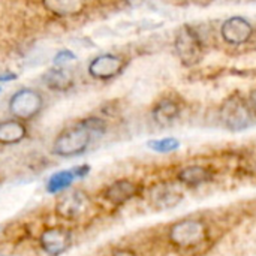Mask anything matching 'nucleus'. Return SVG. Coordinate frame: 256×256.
Returning a JSON list of instances; mask_svg holds the SVG:
<instances>
[{
	"label": "nucleus",
	"mask_w": 256,
	"mask_h": 256,
	"mask_svg": "<svg viewBox=\"0 0 256 256\" xmlns=\"http://www.w3.org/2000/svg\"><path fill=\"white\" fill-rule=\"evenodd\" d=\"M93 134L82 124L78 123L76 126L63 130L52 144V153L62 158H74L78 154H82L90 142H92Z\"/></svg>",
	"instance_id": "f257e3e1"
},
{
	"label": "nucleus",
	"mask_w": 256,
	"mask_h": 256,
	"mask_svg": "<svg viewBox=\"0 0 256 256\" xmlns=\"http://www.w3.org/2000/svg\"><path fill=\"white\" fill-rule=\"evenodd\" d=\"M220 120L231 132H242L252 123V111L249 102L238 94L230 96L220 106Z\"/></svg>",
	"instance_id": "f03ea898"
},
{
	"label": "nucleus",
	"mask_w": 256,
	"mask_h": 256,
	"mask_svg": "<svg viewBox=\"0 0 256 256\" xmlns=\"http://www.w3.org/2000/svg\"><path fill=\"white\" fill-rule=\"evenodd\" d=\"M44 106V98L36 88L24 87L12 94L9 99V112L15 120L28 122L34 118Z\"/></svg>",
	"instance_id": "7ed1b4c3"
},
{
	"label": "nucleus",
	"mask_w": 256,
	"mask_h": 256,
	"mask_svg": "<svg viewBox=\"0 0 256 256\" xmlns=\"http://www.w3.org/2000/svg\"><path fill=\"white\" fill-rule=\"evenodd\" d=\"M174 48H176L178 58L186 66L196 64L201 60L202 52H204V44H202L200 33L189 24L183 26L177 32Z\"/></svg>",
	"instance_id": "20e7f679"
},
{
	"label": "nucleus",
	"mask_w": 256,
	"mask_h": 256,
	"mask_svg": "<svg viewBox=\"0 0 256 256\" xmlns=\"http://www.w3.org/2000/svg\"><path fill=\"white\" fill-rule=\"evenodd\" d=\"M207 237L206 225L198 219H182L170 230V240L178 248H194Z\"/></svg>",
	"instance_id": "39448f33"
},
{
	"label": "nucleus",
	"mask_w": 256,
	"mask_h": 256,
	"mask_svg": "<svg viewBox=\"0 0 256 256\" xmlns=\"http://www.w3.org/2000/svg\"><path fill=\"white\" fill-rule=\"evenodd\" d=\"M126 66V62L123 57L112 54V52H104L96 56L88 63V74L96 80H111L117 76Z\"/></svg>",
	"instance_id": "423d86ee"
},
{
	"label": "nucleus",
	"mask_w": 256,
	"mask_h": 256,
	"mask_svg": "<svg viewBox=\"0 0 256 256\" xmlns=\"http://www.w3.org/2000/svg\"><path fill=\"white\" fill-rule=\"evenodd\" d=\"M39 244L50 256H60L72 246V234L60 226L48 228L40 234Z\"/></svg>",
	"instance_id": "0eeeda50"
},
{
	"label": "nucleus",
	"mask_w": 256,
	"mask_h": 256,
	"mask_svg": "<svg viewBox=\"0 0 256 256\" xmlns=\"http://www.w3.org/2000/svg\"><path fill=\"white\" fill-rule=\"evenodd\" d=\"M220 34L225 42L231 45H242L248 42L254 34V26L249 20L243 16H230L222 22Z\"/></svg>",
	"instance_id": "6e6552de"
},
{
	"label": "nucleus",
	"mask_w": 256,
	"mask_h": 256,
	"mask_svg": "<svg viewBox=\"0 0 256 256\" xmlns=\"http://www.w3.org/2000/svg\"><path fill=\"white\" fill-rule=\"evenodd\" d=\"M148 200L158 210H170L183 201V192L172 183H159L150 190Z\"/></svg>",
	"instance_id": "1a4fd4ad"
},
{
	"label": "nucleus",
	"mask_w": 256,
	"mask_h": 256,
	"mask_svg": "<svg viewBox=\"0 0 256 256\" xmlns=\"http://www.w3.org/2000/svg\"><path fill=\"white\" fill-rule=\"evenodd\" d=\"M87 204H88V200L84 192L72 190V192H66L62 195V198L57 202L56 212L58 216L64 219H74L86 210Z\"/></svg>",
	"instance_id": "9d476101"
},
{
	"label": "nucleus",
	"mask_w": 256,
	"mask_h": 256,
	"mask_svg": "<svg viewBox=\"0 0 256 256\" xmlns=\"http://www.w3.org/2000/svg\"><path fill=\"white\" fill-rule=\"evenodd\" d=\"M138 194V186L130 182V180H116L105 189V198L114 204V206H122L132 200Z\"/></svg>",
	"instance_id": "9b49d317"
},
{
	"label": "nucleus",
	"mask_w": 256,
	"mask_h": 256,
	"mask_svg": "<svg viewBox=\"0 0 256 256\" xmlns=\"http://www.w3.org/2000/svg\"><path fill=\"white\" fill-rule=\"evenodd\" d=\"M152 116H153V120L156 122V124H159L162 128L171 126L180 117V106L172 99H162L154 105Z\"/></svg>",
	"instance_id": "f8f14e48"
},
{
	"label": "nucleus",
	"mask_w": 256,
	"mask_h": 256,
	"mask_svg": "<svg viewBox=\"0 0 256 256\" xmlns=\"http://www.w3.org/2000/svg\"><path fill=\"white\" fill-rule=\"evenodd\" d=\"M27 135V128L22 122L9 118L0 122V144L12 146L21 142Z\"/></svg>",
	"instance_id": "ddd939ff"
},
{
	"label": "nucleus",
	"mask_w": 256,
	"mask_h": 256,
	"mask_svg": "<svg viewBox=\"0 0 256 256\" xmlns=\"http://www.w3.org/2000/svg\"><path fill=\"white\" fill-rule=\"evenodd\" d=\"M177 178L180 183L189 186V188H198L201 184L208 183L213 178V174L208 168L201 166V165H190L183 168L178 174Z\"/></svg>",
	"instance_id": "4468645a"
},
{
	"label": "nucleus",
	"mask_w": 256,
	"mask_h": 256,
	"mask_svg": "<svg viewBox=\"0 0 256 256\" xmlns=\"http://www.w3.org/2000/svg\"><path fill=\"white\" fill-rule=\"evenodd\" d=\"M44 8L60 16L76 15L84 9V3L78 0H48L44 2Z\"/></svg>",
	"instance_id": "2eb2a0df"
},
{
	"label": "nucleus",
	"mask_w": 256,
	"mask_h": 256,
	"mask_svg": "<svg viewBox=\"0 0 256 256\" xmlns=\"http://www.w3.org/2000/svg\"><path fill=\"white\" fill-rule=\"evenodd\" d=\"M45 84L52 90H66L72 86V75L66 68H52L44 75Z\"/></svg>",
	"instance_id": "dca6fc26"
},
{
	"label": "nucleus",
	"mask_w": 256,
	"mask_h": 256,
	"mask_svg": "<svg viewBox=\"0 0 256 256\" xmlns=\"http://www.w3.org/2000/svg\"><path fill=\"white\" fill-rule=\"evenodd\" d=\"M74 182H75V176H74L72 170L57 171V172H54L48 178V182H46V190L50 194H58V192L66 190Z\"/></svg>",
	"instance_id": "f3484780"
},
{
	"label": "nucleus",
	"mask_w": 256,
	"mask_h": 256,
	"mask_svg": "<svg viewBox=\"0 0 256 256\" xmlns=\"http://www.w3.org/2000/svg\"><path fill=\"white\" fill-rule=\"evenodd\" d=\"M147 147L158 153H170L180 147V141L176 138H162V140H153L147 142Z\"/></svg>",
	"instance_id": "a211bd4d"
},
{
	"label": "nucleus",
	"mask_w": 256,
	"mask_h": 256,
	"mask_svg": "<svg viewBox=\"0 0 256 256\" xmlns=\"http://www.w3.org/2000/svg\"><path fill=\"white\" fill-rule=\"evenodd\" d=\"M93 135H104L105 134V129H106V124L102 118H96V117H92V118H86L81 122Z\"/></svg>",
	"instance_id": "6ab92c4d"
},
{
	"label": "nucleus",
	"mask_w": 256,
	"mask_h": 256,
	"mask_svg": "<svg viewBox=\"0 0 256 256\" xmlns=\"http://www.w3.org/2000/svg\"><path fill=\"white\" fill-rule=\"evenodd\" d=\"M75 58H76V57H75V54H74L70 50H62V51H58V52L56 54V57H54V64H56L57 68H64L66 63L74 62Z\"/></svg>",
	"instance_id": "aec40b11"
},
{
	"label": "nucleus",
	"mask_w": 256,
	"mask_h": 256,
	"mask_svg": "<svg viewBox=\"0 0 256 256\" xmlns=\"http://www.w3.org/2000/svg\"><path fill=\"white\" fill-rule=\"evenodd\" d=\"M72 172L75 176V178H84L88 172H90V165H80V166H74Z\"/></svg>",
	"instance_id": "412c9836"
},
{
	"label": "nucleus",
	"mask_w": 256,
	"mask_h": 256,
	"mask_svg": "<svg viewBox=\"0 0 256 256\" xmlns=\"http://www.w3.org/2000/svg\"><path fill=\"white\" fill-rule=\"evenodd\" d=\"M14 80H16L15 72H10V70L0 72V82H8V81H14Z\"/></svg>",
	"instance_id": "4be33fe9"
},
{
	"label": "nucleus",
	"mask_w": 256,
	"mask_h": 256,
	"mask_svg": "<svg viewBox=\"0 0 256 256\" xmlns=\"http://www.w3.org/2000/svg\"><path fill=\"white\" fill-rule=\"evenodd\" d=\"M249 106H250V111L256 116V88L252 90L249 94Z\"/></svg>",
	"instance_id": "5701e85b"
},
{
	"label": "nucleus",
	"mask_w": 256,
	"mask_h": 256,
	"mask_svg": "<svg viewBox=\"0 0 256 256\" xmlns=\"http://www.w3.org/2000/svg\"><path fill=\"white\" fill-rule=\"evenodd\" d=\"M112 256H136L134 252H130V250H117V252H114Z\"/></svg>",
	"instance_id": "b1692460"
},
{
	"label": "nucleus",
	"mask_w": 256,
	"mask_h": 256,
	"mask_svg": "<svg viewBox=\"0 0 256 256\" xmlns=\"http://www.w3.org/2000/svg\"><path fill=\"white\" fill-rule=\"evenodd\" d=\"M0 92H2V87H0Z\"/></svg>",
	"instance_id": "393cba45"
}]
</instances>
